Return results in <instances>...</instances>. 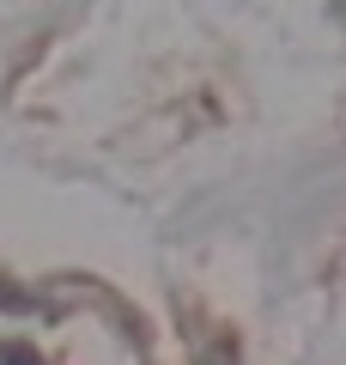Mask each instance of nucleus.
Returning a JSON list of instances; mask_svg holds the SVG:
<instances>
[{
  "label": "nucleus",
  "instance_id": "f257e3e1",
  "mask_svg": "<svg viewBox=\"0 0 346 365\" xmlns=\"http://www.w3.org/2000/svg\"><path fill=\"white\" fill-rule=\"evenodd\" d=\"M0 365H43L31 347H19V341H0Z\"/></svg>",
  "mask_w": 346,
  "mask_h": 365
}]
</instances>
